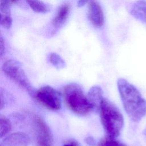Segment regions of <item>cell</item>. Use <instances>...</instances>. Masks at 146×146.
I'll use <instances>...</instances> for the list:
<instances>
[{
    "label": "cell",
    "mask_w": 146,
    "mask_h": 146,
    "mask_svg": "<svg viewBox=\"0 0 146 146\" xmlns=\"http://www.w3.org/2000/svg\"><path fill=\"white\" fill-rule=\"evenodd\" d=\"M117 88L128 116L135 122L140 121L146 115V100L139 91L125 79H118Z\"/></svg>",
    "instance_id": "obj_1"
},
{
    "label": "cell",
    "mask_w": 146,
    "mask_h": 146,
    "mask_svg": "<svg viewBox=\"0 0 146 146\" xmlns=\"http://www.w3.org/2000/svg\"><path fill=\"white\" fill-rule=\"evenodd\" d=\"M99 110L102 125L109 137L119 136L124 126V118L118 108L110 100L103 98Z\"/></svg>",
    "instance_id": "obj_2"
},
{
    "label": "cell",
    "mask_w": 146,
    "mask_h": 146,
    "mask_svg": "<svg viewBox=\"0 0 146 146\" xmlns=\"http://www.w3.org/2000/svg\"><path fill=\"white\" fill-rule=\"evenodd\" d=\"M63 99L67 107L75 113L86 115L94 109V107L84 94L81 87L76 83H70L63 88Z\"/></svg>",
    "instance_id": "obj_3"
},
{
    "label": "cell",
    "mask_w": 146,
    "mask_h": 146,
    "mask_svg": "<svg viewBox=\"0 0 146 146\" xmlns=\"http://www.w3.org/2000/svg\"><path fill=\"white\" fill-rule=\"evenodd\" d=\"M2 70L10 79L34 97L36 90L30 83L21 64L18 61L13 59L6 61L2 65Z\"/></svg>",
    "instance_id": "obj_4"
},
{
    "label": "cell",
    "mask_w": 146,
    "mask_h": 146,
    "mask_svg": "<svg viewBox=\"0 0 146 146\" xmlns=\"http://www.w3.org/2000/svg\"><path fill=\"white\" fill-rule=\"evenodd\" d=\"M34 97L47 108L58 111L61 108L60 93L50 86H45L35 91Z\"/></svg>",
    "instance_id": "obj_5"
},
{
    "label": "cell",
    "mask_w": 146,
    "mask_h": 146,
    "mask_svg": "<svg viewBox=\"0 0 146 146\" xmlns=\"http://www.w3.org/2000/svg\"><path fill=\"white\" fill-rule=\"evenodd\" d=\"M33 123L37 146H53L52 133L44 120L38 116H35Z\"/></svg>",
    "instance_id": "obj_6"
},
{
    "label": "cell",
    "mask_w": 146,
    "mask_h": 146,
    "mask_svg": "<svg viewBox=\"0 0 146 146\" xmlns=\"http://www.w3.org/2000/svg\"><path fill=\"white\" fill-rule=\"evenodd\" d=\"M88 19L91 24L96 27H102L104 22V17L102 9L95 0H91L88 6Z\"/></svg>",
    "instance_id": "obj_7"
},
{
    "label": "cell",
    "mask_w": 146,
    "mask_h": 146,
    "mask_svg": "<svg viewBox=\"0 0 146 146\" xmlns=\"http://www.w3.org/2000/svg\"><path fill=\"white\" fill-rule=\"evenodd\" d=\"M3 142L5 146H27L30 138L24 132H17L7 136Z\"/></svg>",
    "instance_id": "obj_8"
},
{
    "label": "cell",
    "mask_w": 146,
    "mask_h": 146,
    "mask_svg": "<svg viewBox=\"0 0 146 146\" xmlns=\"http://www.w3.org/2000/svg\"><path fill=\"white\" fill-rule=\"evenodd\" d=\"M9 4L6 0H0V25L6 29H10L13 22Z\"/></svg>",
    "instance_id": "obj_9"
},
{
    "label": "cell",
    "mask_w": 146,
    "mask_h": 146,
    "mask_svg": "<svg viewBox=\"0 0 146 146\" xmlns=\"http://www.w3.org/2000/svg\"><path fill=\"white\" fill-rule=\"evenodd\" d=\"M70 11V6L68 3L59 7L55 17L52 20V25L55 29L60 27L67 20Z\"/></svg>",
    "instance_id": "obj_10"
},
{
    "label": "cell",
    "mask_w": 146,
    "mask_h": 146,
    "mask_svg": "<svg viewBox=\"0 0 146 146\" xmlns=\"http://www.w3.org/2000/svg\"><path fill=\"white\" fill-rule=\"evenodd\" d=\"M131 14L140 21H146V0H137L132 5Z\"/></svg>",
    "instance_id": "obj_11"
},
{
    "label": "cell",
    "mask_w": 146,
    "mask_h": 146,
    "mask_svg": "<svg viewBox=\"0 0 146 146\" xmlns=\"http://www.w3.org/2000/svg\"><path fill=\"white\" fill-rule=\"evenodd\" d=\"M103 90L100 87L94 86L89 90L88 98L93 104L94 108H99L100 103L103 98Z\"/></svg>",
    "instance_id": "obj_12"
},
{
    "label": "cell",
    "mask_w": 146,
    "mask_h": 146,
    "mask_svg": "<svg viewBox=\"0 0 146 146\" xmlns=\"http://www.w3.org/2000/svg\"><path fill=\"white\" fill-rule=\"evenodd\" d=\"M31 9L35 13H46L49 11V6L40 0H26Z\"/></svg>",
    "instance_id": "obj_13"
},
{
    "label": "cell",
    "mask_w": 146,
    "mask_h": 146,
    "mask_svg": "<svg viewBox=\"0 0 146 146\" xmlns=\"http://www.w3.org/2000/svg\"><path fill=\"white\" fill-rule=\"evenodd\" d=\"M11 129V124L6 117L0 115V137H4Z\"/></svg>",
    "instance_id": "obj_14"
},
{
    "label": "cell",
    "mask_w": 146,
    "mask_h": 146,
    "mask_svg": "<svg viewBox=\"0 0 146 146\" xmlns=\"http://www.w3.org/2000/svg\"><path fill=\"white\" fill-rule=\"evenodd\" d=\"M48 59L50 62L56 68L58 69L63 68L66 66L64 60L61 56L56 53L52 52L49 55Z\"/></svg>",
    "instance_id": "obj_15"
},
{
    "label": "cell",
    "mask_w": 146,
    "mask_h": 146,
    "mask_svg": "<svg viewBox=\"0 0 146 146\" xmlns=\"http://www.w3.org/2000/svg\"><path fill=\"white\" fill-rule=\"evenodd\" d=\"M98 146H127V145L118 140H116L113 137L108 136L104 139H102L99 141Z\"/></svg>",
    "instance_id": "obj_16"
},
{
    "label": "cell",
    "mask_w": 146,
    "mask_h": 146,
    "mask_svg": "<svg viewBox=\"0 0 146 146\" xmlns=\"http://www.w3.org/2000/svg\"><path fill=\"white\" fill-rule=\"evenodd\" d=\"M5 43L2 35L0 31V58L3 56L5 52Z\"/></svg>",
    "instance_id": "obj_17"
},
{
    "label": "cell",
    "mask_w": 146,
    "mask_h": 146,
    "mask_svg": "<svg viewBox=\"0 0 146 146\" xmlns=\"http://www.w3.org/2000/svg\"><path fill=\"white\" fill-rule=\"evenodd\" d=\"M85 142L89 146H94L96 143V140L92 136H88L86 137L85 139Z\"/></svg>",
    "instance_id": "obj_18"
},
{
    "label": "cell",
    "mask_w": 146,
    "mask_h": 146,
    "mask_svg": "<svg viewBox=\"0 0 146 146\" xmlns=\"http://www.w3.org/2000/svg\"><path fill=\"white\" fill-rule=\"evenodd\" d=\"M91 0H78V6L82 7L84 6L86 3H87L88 2H90Z\"/></svg>",
    "instance_id": "obj_19"
},
{
    "label": "cell",
    "mask_w": 146,
    "mask_h": 146,
    "mask_svg": "<svg viewBox=\"0 0 146 146\" xmlns=\"http://www.w3.org/2000/svg\"><path fill=\"white\" fill-rule=\"evenodd\" d=\"M63 146H78V145L74 141H71L68 143L64 144Z\"/></svg>",
    "instance_id": "obj_20"
},
{
    "label": "cell",
    "mask_w": 146,
    "mask_h": 146,
    "mask_svg": "<svg viewBox=\"0 0 146 146\" xmlns=\"http://www.w3.org/2000/svg\"><path fill=\"white\" fill-rule=\"evenodd\" d=\"M3 106H4V101L3 98L0 95V110L3 107Z\"/></svg>",
    "instance_id": "obj_21"
},
{
    "label": "cell",
    "mask_w": 146,
    "mask_h": 146,
    "mask_svg": "<svg viewBox=\"0 0 146 146\" xmlns=\"http://www.w3.org/2000/svg\"><path fill=\"white\" fill-rule=\"evenodd\" d=\"M18 0H6V1L9 3H15Z\"/></svg>",
    "instance_id": "obj_22"
},
{
    "label": "cell",
    "mask_w": 146,
    "mask_h": 146,
    "mask_svg": "<svg viewBox=\"0 0 146 146\" xmlns=\"http://www.w3.org/2000/svg\"><path fill=\"white\" fill-rule=\"evenodd\" d=\"M144 134L145 135V136H146V128L144 129Z\"/></svg>",
    "instance_id": "obj_23"
}]
</instances>
